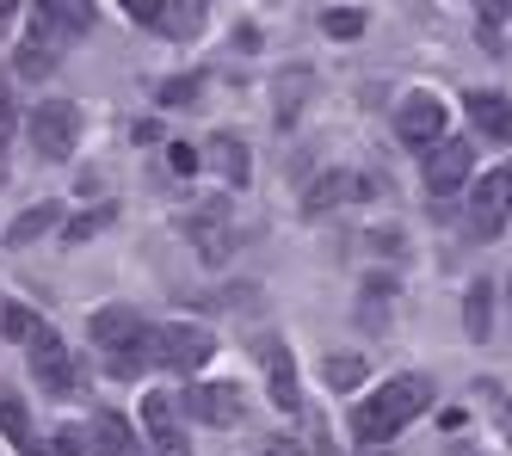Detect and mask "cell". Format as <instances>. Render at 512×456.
Segmentation results:
<instances>
[{"mask_svg": "<svg viewBox=\"0 0 512 456\" xmlns=\"http://www.w3.org/2000/svg\"><path fill=\"white\" fill-rule=\"evenodd\" d=\"M62 222V204H31L13 228H7V247H25V241H38L44 228H56Z\"/></svg>", "mask_w": 512, "mask_h": 456, "instance_id": "obj_19", "label": "cell"}, {"mask_svg": "<svg viewBox=\"0 0 512 456\" xmlns=\"http://www.w3.org/2000/svg\"><path fill=\"white\" fill-rule=\"evenodd\" d=\"M13 13H19V0H0V25H7Z\"/></svg>", "mask_w": 512, "mask_h": 456, "instance_id": "obj_33", "label": "cell"}, {"mask_svg": "<svg viewBox=\"0 0 512 456\" xmlns=\"http://www.w3.org/2000/svg\"><path fill=\"white\" fill-rule=\"evenodd\" d=\"M488 302H494L488 284H469V296H463V327H469L475 339H488Z\"/></svg>", "mask_w": 512, "mask_h": 456, "instance_id": "obj_22", "label": "cell"}, {"mask_svg": "<svg viewBox=\"0 0 512 456\" xmlns=\"http://www.w3.org/2000/svg\"><path fill=\"white\" fill-rule=\"evenodd\" d=\"M124 13H130L136 25H161V19H167V0H124Z\"/></svg>", "mask_w": 512, "mask_h": 456, "instance_id": "obj_26", "label": "cell"}, {"mask_svg": "<svg viewBox=\"0 0 512 456\" xmlns=\"http://www.w3.org/2000/svg\"><path fill=\"white\" fill-rule=\"evenodd\" d=\"M25 358H31V376H38L44 395H68V389H75V358H68V346H62L56 327L38 321V333L25 339Z\"/></svg>", "mask_w": 512, "mask_h": 456, "instance_id": "obj_7", "label": "cell"}, {"mask_svg": "<svg viewBox=\"0 0 512 456\" xmlns=\"http://www.w3.org/2000/svg\"><path fill=\"white\" fill-rule=\"evenodd\" d=\"M50 37H56V31H50V25H38V31H31V37H25V44H19V56H13V68L25 74V81H44V74L56 68V50H50Z\"/></svg>", "mask_w": 512, "mask_h": 456, "instance_id": "obj_17", "label": "cell"}, {"mask_svg": "<svg viewBox=\"0 0 512 456\" xmlns=\"http://www.w3.org/2000/svg\"><path fill=\"white\" fill-rule=\"evenodd\" d=\"M377 192V185L371 179H358V173H321L315 185H309V192H303V210H334V204H352V198H371Z\"/></svg>", "mask_w": 512, "mask_h": 456, "instance_id": "obj_11", "label": "cell"}, {"mask_svg": "<svg viewBox=\"0 0 512 456\" xmlns=\"http://www.w3.org/2000/svg\"><path fill=\"white\" fill-rule=\"evenodd\" d=\"M475 7H482V25H488V31L512 19V0H475Z\"/></svg>", "mask_w": 512, "mask_h": 456, "instance_id": "obj_28", "label": "cell"}, {"mask_svg": "<svg viewBox=\"0 0 512 456\" xmlns=\"http://www.w3.org/2000/svg\"><path fill=\"white\" fill-rule=\"evenodd\" d=\"M0 333H7V339H19V346H25V339L38 333V315H31L25 302H7V309H0Z\"/></svg>", "mask_w": 512, "mask_h": 456, "instance_id": "obj_23", "label": "cell"}, {"mask_svg": "<svg viewBox=\"0 0 512 456\" xmlns=\"http://www.w3.org/2000/svg\"><path fill=\"white\" fill-rule=\"evenodd\" d=\"M204 155L216 161V173H223L229 185H247V148L235 142V136H210V148Z\"/></svg>", "mask_w": 512, "mask_h": 456, "instance_id": "obj_18", "label": "cell"}, {"mask_svg": "<svg viewBox=\"0 0 512 456\" xmlns=\"http://www.w3.org/2000/svg\"><path fill=\"white\" fill-rule=\"evenodd\" d=\"M186 235L198 241L204 259H223V253H229V204H198V210L186 216Z\"/></svg>", "mask_w": 512, "mask_h": 456, "instance_id": "obj_13", "label": "cell"}, {"mask_svg": "<svg viewBox=\"0 0 512 456\" xmlns=\"http://www.w3.org/2000/svg\"><path fill=\"white\" fill-rule=\"evenodd\" d=\"M93 456H136V432L124 413H99L93 420Z\"/></svg>", "mask_w": 512, "mask_h": 456, "instance_id": "obj_16", "label": "cell"}, {"mask_svg": "<svg viewBox=\"0 0 512 456\" xmlns=\"http://www.w3.org/2000/svg\"><path fill=\"white\" fill-rule=\"evenodd\" d=\"M463 111H469L475 136H488V142H512V99H506V93H469V99H463Z\"/></svg>", "mask_w": 512, "mask_h": 456, "instance_id": "obj_12", "label": "cell"}, {"mask_svg": "<svg viewBox=\"0 0 512 456\" xmlns=\"http://www.w3.org/2000/svg\"><path fill=\"white\" fill-rule=\"evenodd\" d=\"M469 173H475V142H463V136H438V142L426 148V192H432V198L463 192Z\"/></svg>", "mask_w": 512, "mask_h": 456, "instance_id": "obj_6", "label": "cell"}, {"mask_svg": "<svg viewBox=\"0 0 512 456\" xmlns=\"http://www.w3.org/2000/svg\"><path fill=\"white\" fill-rule=\"evenodd\" d=\"M149 339L155 327L142 321L136 309H99L93 315V346L105 352V370L112 376H142L155 358H149Z\"/></svg>", "mask_w": 512, "mask_h": 456, "instance_id": "obj_2", "label": "cell"}, {"mask_svg": "<svg viewBox=\"0 0 512 456\" xmlns=\"http://www.w3.org/2000/svg\"><path fill=\"white\" fill-rule=\"evenodd\" d=\"M321 376H327V389H358L364 383V358L358 352H334L321 364Z\"/></svg>", "mask_w": 512, "mask_h": 456, "instance_id": "obj_20", "label": "cell"}, {"mask_svg": "<svg viewBox=\"0 0 512 456\" xmlns=\"http://www.w3.org/2000/svg\"><path fill=\"white\" fill-rule=\"evenodd\" d=\"M38 19L56 31V37H87L93 31V0H38Z\"/></svg>", "mask_w": 512, "mask_h": 456, "instance_id": "obj_14", "label": "cell"}, {"mask_svg": "<svg viewBox=\"0 0 512 456\" xmlns=\"http://www.w3.org/2000/svg\"><path fill=\"white\" fill-rule=\"evenodd\" d=\"M321 25H327V37H358V31H364V13H352V7H334V13H327Z\"/></svg>", "mask_w": 512, "mask_h": 456, "instance_id": "obj_24", "label": "cell"}, {"mask_svg": "<svg viewBox=\"0 0 512 456\" xmlns=\"http://www.w3.org/2000/svg\"><path fill=\"white\" fill-rule=\"evenodd\" d=\"M192 93H198V81H167V87H161V99H167V105H179V99H192Z\"/></svg>", "mask_w": 512, "mask_h": 456, "instance_id": "obj_30", "label": "cell"}, {"mask_svg": "<svg viewBox=\"0 0 512 456\" xmlns=\"http://www.w3.org/2000/svg\"><path fill=\"white\" fill-rule=\"evenodd\" d=\"M266 456H303V450H297V444H272Z\"/></svg>", "mask_w": 512, "mask_h": 456, "instance_id": "obj_32", "label": "cell"}, {"mask_svg": "<svg viewBox=\"0 0 512 456\" xmlns=\"http://www.w3.org/2000/svg\"><path fill=\"white\" fill-rule=\"evenodd\" d=\"M506 222H512V161L494 167L475 179V192H469V235L475 241H494L506 235Z\"/></svg>", "mask_w": 512, "mask_h": 456, "instance_id": "obj_3", "label": "cell"}, {"mask_svg": "<svg viewBox=\"0 0 512 456\" xmlns=\"http://www.w3.org/2000/svg\"><path fill=\"white\" fill-rule=\"evenodd\" d=\"M0 438H13L19 450H31V413L13 395H0Z\"/></svg>", "mask_w": 512, "mask_h": 456, "instance_id": "obj_21", "label": "cell"}, {"mask_svg": "<svg viewBox=\"0 0 512 456\" xmlns=\"http://www.w3.org/2000/svg\"><path fill=\"white\" fill-rule=\"evenodd\" d=\"M210 352H216V339H210L204 327H192V321H167V327H155V339H149V358H155L161 370H179V376H192L198 364H210Z\"/></svg>", "mask_w": 512, "mask_h": 456, "instance_id": "obj_4", "label": "cell"}, {"mask_svg": "<svg viewBox=\"0 0 512 456\" xmlns=\"http://www.w3.org/2000/svg\"><path fill=\"white\" fill-rule=\"evenodd\" d=\"M266 376H272V401H278L284 413H297V407H303V389H297V364H290L284 346H266Z\"/></svg>", "mask_w": 512, "mask_h": 456, "instance_id": "obj_15", "label": "cell"}, {"mask_svg": "<svg viewBox=\"0 0 512 456\" xmlns=\"http://www.w3.org/2000/svg\"><path fill=\"white\" fill-rule=\"evenodd\" d=\"M75 142H81V105H68V99H44L38 111H31V148H38L44 161L75 155Z\"/></svg>", "mask_w": 512, "mask_h": 456, "instance_id": "obj_5", "label": "cell"}, {"mask_svg": "<svg viewBox=\"0 0 512 456\" xmlns=\"http://www.w3.org/2000/svg\"><path fill=\"white\" fill-rule=\"evenodd\" d=\"M112 216H118V210H87L81 222H68V228H62V235H68V241H87V235H99V228H105V222H112Z\"/></svg>", "mask_w": 512, "mask_h": 456, "instance_id": "obj_25", "label": "cell"}, {"mask_svg": "<svg viewBox=\"0 0 512 456\" xmlns=\"http://www.w3.org/2000/svg\"><path fill=\"white\" fill-rule=\"evenodd\" d=\"M186 413L204 426H235L241 413H247V395L235 383H192L186 389Z\"/></svg>", "mask_w": 512, "mask_h": 456, "instance_id": "obj_9", "label": "cell"}, {"mask_svg": "<svg viewBox=\"0 0 512 456\" xmlns=\"http://www.w3.org/2000/svg\"><path fill=\"white\" fill-rule=\"evenodd\" d=\"M167 161H173V173H198V155H192L186 142H173V148H167Z\"/></svg>", "mask_w": 512, "mask_h": 456, "instance_id": "obj_29", "label": "cell"}, {"mask_svg": "<svg viewBox=\"0 0 512 456\" xmlns=\"http://www.w3.org/2000/svg\"><path fill=\"white\" fill-rule=\"evenodd\" d=\"M426 407H432V376H420V370L389 376L377 395L358 401V413H352V438H358V444H389L395 432H408Z\"/></svg>", "mask_w": 512, "mask_h": 456, "instance_id": "obj_1", "label": "cell"}, {"mask_svg": "<svg viewBox=\"0 0 512 456\" xmlns=\"http://www.w3.org/2000/svg\"><path fill=\"white\" fill-rule=\"evenodd\" d=\"M44 456H81V450H75V438L62 432V438H50V450H44Z\"/></svg>", "mask_w": 512, "mask_h": 456, "instance_id": "obj_31", "label": "cell"}, {"mask_svg": "<svg viewBox=\"0 0 512 456\" xmlns=\"http://www.w3.org/2000/svg\"><path fill=\"white\" fill-rule=\"evenodd\" d=\"M142 426H149L155 456H192L186 426H179V413H173V401H167V395H149V401H142Z\"/></svg>", "mask_w": 512, "mask_h": 456, "instance_id": "obj_10", "label": "cell"}, {"mask_svg": "<svg viewBox=\"0 0 512 456\" xmlns=\"http://www.w3.org/2000/svg\"><path fill=\"white\" fill-rule=\"evenodd\" d=\"M395 136L408 148H432L438 136H445V99L438 93H408L395 105Z\"/></svg>", "mask_w": 512, "mask_h": 456, "instance_id": "obj_8", "label": "cell"}, {"mask_svg": "<svg viewBox=\"0 0 512 456\" xmlns=\"http://www.w3.org/2000/svg\"><path fill=\"white\" fill-rule=\"evenodd\" d=\"M7 142H13V87L0 74V155H7Z\"/></svg>", "mask_w": 512, "mask_h": 456, "instance_id": "obj_27", "label": "cell"}]
</instances>
